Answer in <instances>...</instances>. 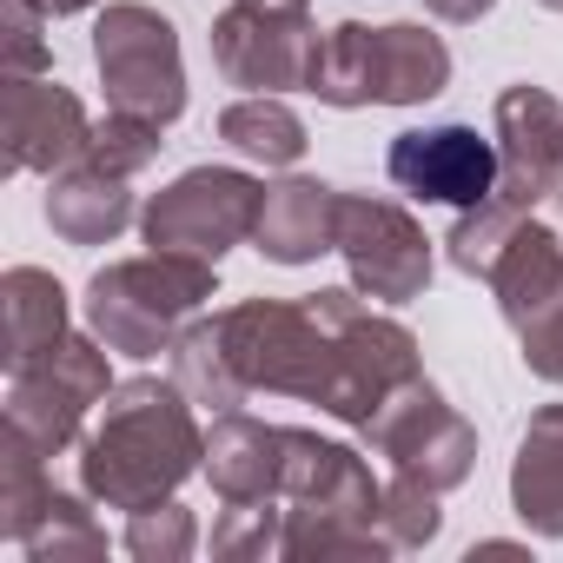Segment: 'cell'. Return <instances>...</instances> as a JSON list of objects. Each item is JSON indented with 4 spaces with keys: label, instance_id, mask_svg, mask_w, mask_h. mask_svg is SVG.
I'll return each instance as SVG.
<instances>
[{
    "label": "cell",
    "instance_id": "1",
    "mask_svg": "<svg viewBox=\"0 0 563 563\" xmlns=\"http://www.w3.org/2000/svg\"><path fill=\"white\" fill-rule=\"evenodd\" d=\"M192 471H206V431L179 378H126L107 391L100 424L80 438V490L107 510L166 504Z\"/></svg>",
    "mask_w": 563,
    "mask_h": 563
},
{
    "label": "cell",
    "instance_id": "2",
    "mask_svg": "<svg viewBox=\"0 0 563 563\" xmlns=\"http://www.w3.org/2000/svg\"><path fill=\"white\" fill-rule=\"evenodd\" d=\"M286 556L325 563V556H398L385 530V484L352 444H332L319 431H292L286 444Z\"/></svg>",
    "mask_w": 563,
    "mask_h": 563
},
{
    "label": "cell",
    "instance_id": "3",
    "mask_svg": "<svg viewBox=\"0 0 563 563\" xmlns=\"http://www.w3.org/2000/svg\"><path fill=\"white\" fill-rule=\"evenodd\" d=\"M219 265L192 258V252H140V258H113L87 278V332L107 352L126 358H159L179 345L186 319L212 299Z\"/></svg>",
    "mask_w": 563,
    "mask_h": 563
},
{
    "label": "cell",
    "instance_id": "4",
    "mask_svg": "<svg viewBox=\"0 0 563 563\" xmlns=\"http://www.w3.org/2000/svg\"><path fill=\"white\" fill-rule=\"evenodd\" d=\"M444 87H451V47L418 21H391V27L339 21L319 41L312 93L339 113H352V107H424Z\"/></svg>",
    "mask_w": 563,
    "mask_h": 563
},
{
    "label": "cell",
    "instance_id": "5",
    "mask_svg": "<svg viewBox=\"0 0 563 563\" xmlns=\"http://www.w3.org/2000/svg\"><path fill=\"white\" fill-rule=\"evenodd\" d=\"M312 312H319L325 332H332V372H325V391H319V411H325V418L365 431V424L378 418V405H385L398 385L424 378V372H418V339H411L398 319L372 312V299H365L358 286H325V292H312Z\"/></svg>",
    "mask_w": 563,
    "mask_h": 563
},
{
    "label": "cell",
    "instance_id": "6",
    "mask_svg": "<svg viewBox=\"0 0 563 563\" xmlns=\"http://www.w3.org/2000/svg\"><path fill=\"white\" fill-rule=\"evenodd\" d=\"M93 67L107 87V107L146 113L173 126L186 113V60H179V27L140 0H113L93 21Z\"/></svg>",
    "mask_w": 563,
    "mask_h": 563
},
{
    "label": "cell",
    "instance_id": "7",
    "mask_svg": "<svg viewBox=\"0 0 563 563\" xmlns=\"http://www.w3.org/2000/svg\"><path fill=\"white\" fill-rule=\"evenodd\" d=\"M113 391V365H107V345L87 332H67L54 352H41L34 365L8 372V424L27 431L47 457L74 451L87 438V411L107 405Z\"/></svg>",
    "mask_w": 563,
    "mask_h": 563
},
{
    "label": "cell",
    "instance_id": "8",
    "mask_svg": "<svg viewBox=\"0 0 563 563\" xmlns=\"http://www.w3.org/2000/svg\"><path fill=\"white\" fill-rule=\"evenodd\" d=\"M258 206H265V186L239 166H192L179 173L166 192L146 199L140 212V232L153 252H192V258H225L239 239L258 232Z\"/></svg>",
    "mask_w": 563,
    "mask_h": 563
},
{
    "label": "cell",
    "instance_id": "9",
    "mask_svg": "<svg viewBox=\"0 0 563 563\" xmlns=\"http://www.w3.org/2000/svg\"><path fill=\"white\" fill-rule=\"evenodd\" d=\"M339 258L372 306H411L431 286V239L398 199L339 192Z\"/></svg>",
    "mask_w": 563,
    "mask_h": 563
},
{
    "label": "cell",
    "instance_id": "10",
    "mask_svg": "<svg viewBox=\"0 0 563 563\" xmlns=\"http://www.w3.org/2000/svg\"><path fill=\"white\" fill-rule=\"evenodd\" d=\"M365 438H372L378 457H391L398 477H418L431 490H457L477 471V431L444 405V391L431 378L398 385L378 405V418L365 424Z\"/></svg>",
    "mask_w": 563,
    "mask_h": 563
},
{
    "label": "cell",
    "instance_id": "11",
    "mask_svg": "<svg viewBox=\"0 0 563 563\" xmlns=\"http://www.w3.org/2000/svg\"><path fill=\"white\" fill-rule=\"evenodd\" d=\"M212 67L225 87L245 93H312V67H319V27L312 14H258V8H232L212 21Z\"/></svg>",
    "mask_w": 563,
    "mask_h": 563
},
{
    "label": "cell",
    "instance_id": "12",
    "mask_svg": "<svg viewBox=\"0 0 563 563\" xmlns=\"http://www.w3.org/2000/svg\"><path fill=\"white\" fill-rule=\"evenodd\" d=\"M385 173L398 192L411 199H438V206H484L497 192V146L477 133V126H418V133H398L391 153H385Z\"/></svg>",
    "mask_w": 563,
    "mask_h": 563
},
{
    "label": "cell",
    "instance_id": "13",
    "mask_svg": "<svg viewBox=\"0 0 563 563\" xmlns=\"http://www.w3.org/2000/svg\"><path fill=\"white\" fill-rule=\"evenodd\" d=\"M93 120L87 107L41 74H14L8 100H0V146H8V173H67L87 159Z\"/></svg>",
    "mask_w": 563,
    "mask_h": 563
},
{
    "label": "cell",
    "instance_id": "14",
    "mask_svg": "<svg viewBox=\"0 0 563 563\" xmlns=\"http://www.w3.org/2000/svg\"><path fill=\"white\" fill-rule=\"evenodd\" d=\"M497 192L510 206H537L563 186V100L543 87L497 93Z\"/></svg>",
    "mask_w": 563,
    "mask_h": 563
},
{
    "label": "cell",
    "instance_id": "15",
    "mask_svg": "<svg viewBox=\"0 0 563 563\" xmlns=\"http://www.w3.org/2000/svg\"><path fill=\"white\" fill-rule=\"evenodd\" d=\"M286 444H292V424L219 411L212 431H206V477H212V490L225 504L278 497V484H286Z\"/></svg>",
    "mask_w": 563,
    "mask_h": 563
},
{
    "label": "cell",
    "instance_id": "16",
    "mask_svg": "<svg viewBox=\"0 0 563 563\" xmlns=\"http://www.w3.org/2000/svg\"><path fill=\"white\" fill-rule=\"evenodd\" d=\"M252 245L272 265H312L319 252H339V192L325 179H278V186H265Z\"/></svg>",
    "mask_w": 563,
    "mask_h": 563
},
{
    "label": "cell",
    "instance_id": "17",
    "mask_svg": "<svg viewBox=\"0 0 563 563\" xmlns=\"http://www.w3.org/2000/svg\"><path fill=\"white\" fill-rule=\"evenodd\" d=\"M484 286L497 292V312H504L510 325H530L550 299H563V239H556L550 225L523 219V225L504 239V252L490 258Z\"/></svg>",
    "mask_w": 563,
    "mask_h": 563
},
{
    "label": "cell",
    "instance_id": "18",
    "mask_svg": "<svg viewBox=\"0 0 563 563\" xmlns=\"http://www.w3.org/2000/svg\"><path fill=\"white\" fill-rule=\"evenodd\" d=\"M510 510L530 537H563V405H543L510 457Z\"/></svg>",
    "mask_w": 563,
    "mask_h": 563
},
{
    "label": "cell",
    "instance_id": "19",
    "mask_svg": "<svg viewBox=\"0 0 563 563\" xmlns=\"http://www.w3.org/2000/svg\"><path fill=\"white\" fill-rule=\"evenodd\" d=\"M67 339V286L41 265H14L0 278V365L21 372Z\"/></svg>",
    "mask_w": 563,
    "mask_h": 563
},
{
    "label": "cell",
    "instance_id": "20",
    "mask_svg": "<svg viewBox=\"0 0 563 563\" xmlns=\"http://www.w3.org/2000/svg\"><path fill=\"white\" fill-rule=\"evenodd\" d=\"M47 225L67 239V245H113L126 225H133V192L120 173H100V166H67L54 173V192H47Z\"/></svg>",
    "mask_w": 563,
    "mask_h": 563
},
{
    "label": "cell",
    "instance_id": "21",
    "mask_svg": "<svg viewBox=\"0 0 563 563\" xmlns=\"http://www.w3.org/2000/svg\"><path fill=\"white\" fill-rule=\"evenodd\" d=\"M219 140L258 166H299L306 159V120L278 93H245L219 113Z\"/></svg>",
    "mask_w": 563,
    "mask_h": 563
},
{
    "label": "cell",
    "instance_id": "22",
    "mask_svg": "<svg viewBox=\"0 0 563 563\" xmlns=\"http://www.w3.org/2000/svg\"><path fill=\"white\" fill-rule=\"evenodd\" d=\"M54 477H47V451L27 431H0V530L14 543H27L41 530V517L54 510Z\"/></svg>",
    "mask_w": 563,
    "mask_h": 563
},
{
    "label": "cell",
    "instance_id": "23",
    "mask_svg": "<svg viewBox=\"0 0 563 563\" xmlns=\"http://www.w3.org/2000/svg\"><path fill=\"white\" fill-rule=\"evenodd\" d=\"M212 556H232V563H265V556H286V510H278V497H245V504H225V517L212 523Z\"/></svg>",
    "mask_w": 563,
    "mask_h": 563
},
{
    "label": "cell",
    "instance_id": "24",
    "mask_svg": "<svg viewBox=\"0 0 563 563\" xmlns=\"http://www.w3.org/2000/svg\"><path fill=\"white\" fill-rule=\"evenodd\" d=\"M159 133H166L159 120L107 107V120H100V126H93V140H87V166H100V173H120V179H133V173H146V166L159 159V146H166Z\"/></svg>",
    "mask_w": 563,
    "mask_h": 563
},
{
    "label": "cell",
    "instance_id": "25",
    "mask_svg": "<svg viewBox=\"0 0 563 563\" xmlns=\"http://www.w3.org/2000/svg\"><path fill=\"white\" fill-rule=\"evenodd\" d=\"M126 556H140V563H186L192 550H199V523H192V510L186 504H146V510H133L126 517Z\"/></svg>",
    "mask_w": 563,
    "mask_h": 563
},
{
    "label": "cell",
    "instance_id": "26",
    "mask_svg": "<svg viewBox=\"0 0 563 563\" xmlns=\"http://www.w3.org/2000/svg\"><path fill=\"white\" fill-rule=\"evenodd\" d=\"M21 550H27L34 563H60V556H100V550H107V530L93 523V510H87L80 497H67V490H60V497H54V510L41 517V530H34Z\"/></svg>",
    "mask_w": 563,
    "mask_h": 563
},
{
    "label": "cell",
    "instance_id": "27",
    "mask_svg": "<svg viewBox=\"0 0 563 563\" xmlns=\"http://www.w3.org/2000/svg\"><path fill=\"white\" fill-rule=\"evenodd\" d=\"M438 497H444V490H431V484H418V477H391V484H385V530H391V550H398V556L438 543V530H444Z\"/></svg>",
    "mask_w": 563,
    "mask_h": 563
},
{
    "label": "cell",
    "instance_id": "28",
    "mask_svg": "<svg viewBox=\"0 0 563 563\" xmlns=\"http://www.w3.org/2000/svg\"><path fill=\"white\" fill-rule=\"evenodd\" d=\"M8 14V74H47L54 47H47V8L41 0H0Z\"/></svg>",
    "mask_w": 563,
    "mask_h": 563
},
{
    "label": "cell",
    "instance_id": "29",
    "mask_svg": "<svg viewBox=\"0 0 563 563\" xmlns=\"http://www.w3.org/2000/svg\"><path fill=\"white\" fill-rule=\"evenodd\" d=\"M517 345H523V365L543 385H563V299H550L530 325H517Z\"/></svg>",
    "mask_w": 563,
    "mask_h": 563
},
{
    "label": "cell",
    "instance_id": "30",
    "mask_svg": "<svg viewBox=\"0 0 563 563\" xmlns=\"http://www.w3.org/2000/svg\"><path fill=\"white\" fill-rule=\"evenodd\" d=\"M497 8V0H424V14H438V21H451V27H471V21H484Z\"/></svg>",
    "mask_w": 563,
    "mask_h": 563
},
{
    "label": "cell",
    "instance_id": "31",
    "mask_svg": "<svg viewBox=\"0 0 563 563\" xmlns=\"http://www.w3.org/2000/svg\"><path fill=\"white\" fill-rule=\"evenodd\" d=\"M239 8H258V14H312V0H239Z\"/></svg>",
    "mask_w": 563,
    "mask_h": 563
},
{
    "label": "cell",
    "instance_id": "32",
    "mask_svg": "<svg viewBox=\"0 0 563 563\" xmlns=\"http://www.w3.org/2000/svg\"><path fill=\"white\" fill-rule=\"evenodd\" d=\"M47 14H87V8H100V0H41Z\"/></svg>",
    "mask_w": 563,
    "mask_h": 563
},
{
    "label": "cell",
    "instance_id": "33",
    "mask_svg": "<svg viewBox=\"0 0 563 563\" xmlns=\"http://www.w3.org/2000/svg\"><path fill=\"white\" fill-rule=\"evenodd\" d=\"M537 8H550V14H563V0H537Z\"/></svg>",
    "mask_w": 563,
    "mask_h": 563
}]
</instances>
